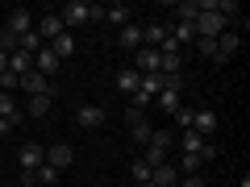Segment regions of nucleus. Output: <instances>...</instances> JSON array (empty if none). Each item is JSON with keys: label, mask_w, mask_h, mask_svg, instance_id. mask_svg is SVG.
Masks as SVG:
<instances>
[{"label": "nucleus", "mask_w": 250, "mask_h": 187, "mask_svg": "<svg viewBox=\"0 0 250 187\" xmlns=\"http://www.w3.org/2000/svg\"><path fill=\"white\" fill-rule=\"evenodd\" d=\"M138 75H154L159 71V50L154 46H138V67H134Z\"/></svg>", "instance_id": "f8f14e48"}, {"label": "nucleus", "mask_w": 250, "mask_h": 187, "mask_svg": "<svg viewBox=\"0 0 250 187\" xmlns=\"http://www.w3.org/2000/svg\"><path fill=\"white\" fill-rule=\"evenodd\" d=\"M217 50H221V62L233 58V54L242 50V34H238V29H225V34L217 37Z\"/></svg>", "instance_id": "ddd939ff"}, {"label": "nucleus", "mask_w": 250, "mask_h": 187, "mask_svg": "<svg viewBox=\"0 0 250 187\" xmlns=\"http://www.w3.org/2000/svg\"><path fill=\"white\" fill-rule=\"evenodd\" d=\"M42 46H46V42H42V37L34 34V29H29L25 37H17V50H25V54H38V50H42Z\"/></svg>", "instance_id": "cd10ccee"}, {"label": "nucleus", "mask_w": 250, "mask_h": 187, "mask_svg": "<svg viewBox=\"0 0 250 187\" xmlns=\"http://www.w3.org/2000/svg\"><path fill=\"white\" fill-rule=\"evenodd\" d=\"M134 187H154V183H134Z\"/></svg>", "instance_id": "e433bc0d"}, {"label": "nucleus", "mask_w": 250, "mask_h": 187, "mask_svg": "<svg viewBox=\"0 0 250 187\" xmlns=\"http://www.w3.org/2000/svg\"><path fill=\"white\" fill-rule=\"evenodd\" d=\"M59 17H62V29H71V25H88V21H92V4H83V0H71V4H67Z\"/></svg>", "instance_id": "7ed1b4c3"}, {"label": "nucleus", "mask_w": 250, "mask_h": 187, "mask_svg": "<svg viewBox=\"0 0 250 187\" xmlns=\"http://www.w3.org/2000/svg\"><path fill=\"white\" fill-rule=\"evenodd\" d=\"M34 34L42 37L46 46H50L54 37H59V34H67V29H62V17H59V13H46L42 21H34Z\"/></svg>", "instance_id": "423d86ee"}, {"label": "nucleus", "mask_w": 250, "mask_h": 187, "mask_svg": "<svg viewBox=\"0 0 250 187\" xmlns=\"http://www.w3.org/2000/svg\"><path fill=\"white\" fill-rule=\"evenodd\" d=\"M104 21L108 25H129V4H104Z\"/></svg>", "instance_id": "aec40b11"}, {"label": "nucleus", "mask_w": 250, "mask_h": 187, "mask_svg": "<svg viewBox=\"0 0 250 187\" xmlns=\"http://www.w3.org/2000/svg\"><path fill=\"white\" fill-rule=\"evenodd\" d=\"M150 183H154V187H175V183H179L175 162H163V167H154V170H150Z\"/></svg>", "instance_id": "4468645a"}, {"label": "nucleus", "mask_w": 250, "mask_h": 187, "mask_svg": "<svg viewBox=\"0 0 250 187\" xmlns=\"http://www.w3.org/2000/svg\"><path fill=\"white\" fill-rule=\"evenodd\" d=\"M117 46L138 50V46H142V25H134V21H129V25H121V29H117Z\"/></svg>", "instance_id": "2eb2a0df"}, {"label": "nucleus", "mask_w": 250, "mask_h": 187, "mask_svg": "<svg viewBox=\"0 0 250 187\" xmlns=\"http://www.w3.org/2000/svg\"><path fill=\"white\" fill-rule=\"evenodd\" d=\"M17 88H21V79H17V75L9 71V67H4V71H0V92H4V96H13Z\"/></svg>", "instance_id": "7c9ffc66"}, {"label": "nucleus", "mask_w": 250, "mask_h": 187, "mask_svg": "<svg viewBox=\"0 0 250 187\" xmlns=\"http://www.w3.org/2000/svg\"><path fill=\"white\" fill-rule=\"evenodd\" d=\"M196 4H200V17L192 21V25H196V37H213V42H217V37H221L225 29H229V25H225V21L217 17L213 0H196Z\"/></svg>", "instance_id": "f257e3e1"}, {"label": "nucleus", "mask_w": 250, "mask_h": 187, "mask_svg": "<svg viewBox=\"0 0 250 187\" xmlns=\"http://www.w3.org/2000/svg\"><path fill=\"white\" fill-rule=\"evenodd\" d=\"M29 29H34V13H29V9H13V13H9V25H4V34L25 37Z\"/></svg>", "instance_id": "6e6552de"}, {"label": "nucleus", "mask_w": 250, "mask_h": 187, "mask_svg": "<svg viewBox=\"0 0 250 187\" xmlns=\"http://www.w3.org/2000/svg\"><path fill=\"white\" fill-rule=\"evenodd\" d=\"M125 121H129V129H134V137H138V142H150V133H154V125L150 121H146V112H138V108H129V112H125Z\"/></svg>", "instance_id": "1a4fd4ad"}, {"label": "nucleus", "mask_w": 250, "mask_h": 187, "mask_svg": "<svg viewBox=\"0 0 250 187\" xmlns=\"http://www.w3.org/2000/svg\"><path fill=\"white\" fill-rule=\"evenodd\" d=\"M134 183H150V167H146L142 158L134 162Z\"/></svg>", "instance_id": "473e14b6"}, {"label": "nucleus", "mask_w": 250, "mask_h": 187, "mask_svg": "<svg viewBox=\"0 0 250 187\" xmlns=\"http://www.w3.org/2000/svg\"><path fill=\"white\" fill-rule=\"evenodd\" d=\"M175 146H179V154H196L200 162H208V158H213V154H217L213 146H208V137H200L196 129H184V133H179V142H175Z\"/></svg>", "instance_id": "f03ea898"}, {"label": "nucleus", "mask_w": 250, "mask_h": 187, "mask_svg": "<svg viewBox=\"0 0 250 187\" xmlns=\"http://www.w3.org/2000/svg\"><path fill=\"white\" fill-rule=\"evenodd\" d=\"M192 46H196V50L205 54L208 62H221V50H217V42H213V37H196V42H192Z\"/></svg>", "instance_id": "393cba45"}, {"label": "nucleus", "mask_w": 250, "mask_h": 187, "mask_svg": "<svg viewBox=\"0 0 250 187\" xmlns=\"http://www.w3.org/2000/svg\"><path fill=\"white\" fill-rule=\"evenodd\" d=\"M192 116H196V108H175V121L184 125V129H192Z\"/></svg>", "instance_id": "72a5a7b5"}, {"label": "nucleus", "mask_w": 250, "mask_h": 187, "mask_svg": "<svg viewBox=\"0 0 250 187\" xmlns=\"http://www.w3.org/2000/svg\"><path fill=\"white\" fill-rule=\"evenodd\" d=\"M25 112H29V116H46V112H50V96H29Z\"/></svg>", "instance_id": "c85d7f7f"}, {"label": "nucleus", "mask_w": 250, "mask_h": 187, "mask_svg": "<svg viewBox=\"0 0 250 187\" xmlns=\"http://www.w3.org/2000/svg\"><path fill=\"white\" fill-rule=\"evenodd\" d=\"M200 167H205V162H200L196 154H179V167L175 170H179V175H200Z\"/></svg>", "instance_id": "bb28decb"}, {"label": "nucleus", "mask_w": 250, "mask_h": 187, "mask_svg": "<svg viewBox=\"0 0 250 187\" xmlns=\"http://www.w3.org/2000/svg\"><path fill=\"white\" fill-rule=\"evenodd\" d=\"M117 88H121L125 96H134V92L142 88V75H138L134 67H125V71H117Z\"/></svg>", "instance_id": "dca6fc26"}, {"label": "nucleus", "mask_w": 250, "mask_h": 187, "mask_svg": "<svg viewBox=\"0 0 250 187\" xmlns=\"http://www.w3.org/2000/svg\"><path fill=\"white\" fill-rule=\"evenodd\" d=\"M4 67H9V54H4V50H0V71H4Z\"/></svg>", "instance_id": "c9c22d12"}, {"label": "nucleus", "mask_w": 250, "mask_h": 187, "mask_svg": "<svg viewBox=\"0 0 250 187\" xmlns=\"http://www.w3.org/2000/svg\"><path fill=\"white\" fill-rule=\"evenodd\" d=\"M17 158H21V170H29V175H34V170L46 162V146H38V142H25Z\"/></svg>", "instance_id": "0eeeda50"}, {"label": "nucleus", "mask_w": 250, "mask_h": 187, "mask_svg": "<svg viewBox=\"0 0 250 187\" xmlns=\"http://www.w3.org/2000/svg\"><path fill=\"white\" fill-rule=\"evenodd\" d=\"M0 121L21 125V108H17V100H13V96H4V92H0Z\"/></svg>", "instance_id": "5701e85b"}, {"label": "nucleus", "mask_w": 250, "mask_h": 187, "mask_svg": "<svg viewBox=\"0 0 250 187\" xmlns=\"http://www.w3.org/2000/svg\"><path fill=\"white\" fill-rule=\"evenodd\" d=\"M192 129H196L200 137H208V133L217 129V116H213V112H196V116H192Z\"/></svg>", "instance_id": "b1692460"}, {"label": "nucleus", "mask_w": 250, "mask_h": 187, "mask_svg": "<svg viewBox=\"0 0 250 187\" xmlns=\"http://www.w3.org/2000/svg\"><path fill=\"white\" fill-rule=\"evenodd\" d=\"M50 50H54V58H59V62H67V58L75 54V37H71V34H59V37L50 42Z\"/></svg>", "instance_id": "a211bd4d"}, {"label": "nucleus", "mask_w": 250, "mask_h": 187, "mask_svg": "<svg viewBox=\"0 0 250 187\" xmlns=\"http://www.w3.org/2000/svg\"><path fill=\"white\" fill-rule=\"evenodd\" d=\"M163 42H167V25H163V21H154V25L142 29V46H154V50H159Z\"/></svg>", "instance_id": "6ab92c4d"}, {"label": "nucleus", "mask_w": 250, "mask_h": 187, "mask_svg": "<svg viewBox=\"0 0 250 187\" xmlns=\"http://www.w3.org/2000/svg\"><path fill=\"white\" fill-rule=\"evenodd\" d=\"M9 71L17 75V79H21L25 71H34V54H25V50H13V54H9Z\"/></svg>", "instance_id": "f3484780"}, {"label": "nucleus", "mask_w": 250, "mask_h": 187, "mask_svg": "<svg viewBox=\"0 0 250 187\" xmlns=\"http://www.w3.org/2000/svg\"><path fill=\"white\" fill-rule=\"evenodd\" d=\"M75 162V150L67 142H54V146H46V167H54V170H67Z\"/></svg>", "instance_id": "20e7f679"}, {"label": "nucleus", "mask_w": 250, "mask_h": 187, "mask_svg": "<svg viewBox=\"0 0 250 187\" xmlns=\"http://www.w3.org/2000/svg\"><path fill=\"white\" fill-rule=\"evenodd\" d=\"M159 104L167 108V112H175V108H179V88H163L159 92Z\"/></svg>", "instance_id": "c756f323"}, {"label": "nucleus", "mask_w": 250, "mask_h": 187, "mask_svg": "<svg viewBox=\"0 0 250 187\" xmlns=\"http://www.w3.org/2000/svg\"><path fill=\"white\" fill-rule=\"evenodd\" d=\"M59 175H62V170H54V167H46V162H42V167L34 170V183L38 187H50V183H59Z\"/></svg>", "instance_id": "a878e982"}, {"label": "nucleus", "mask_w": 250, "mask_h": 187, "mask_svg": "<svg viewBox=\"0 0 250 187\" xmlns=\"http://www.w3.org/2000/svg\"><path fill=\"white\" fill-rule=\"evenodd\" d=\"M142 162H146V167L154 170V167H163V162H171V158H167L163 150H154V146H146V158H142Z\"/></svg>", "instance_id": "2f4dec72"}, {"label": "nucleus", "mask_w": 250, "mask_h": 187, "mask_svg": "<svg viewBox=\"0 0 250 187\" xmlns=\"http://www.w3.org/2000/svg\"><path fill=\"white\" fill-rule=\"evenodd\" d=\"M21 88H25L29 96H54L50 79H42V75H38V71H25V75H21Z\"/></svg>", "instance_id": "9b49d317"}, {"label": "nucleus", "mask_w": 250, "mask_h": 187, "mask_svg": "<svg viewBox=\"0 0 250 187\" xmlns=\"http://www.w3.org/2000/svg\"><path fill=\"white\" fill-rule=\"evenodd\" d=\"M34 71L42 75V79H54V75L62 71V62L54 58V50H50V46H42V50L34 54Z\"/></svg>", "instance_id": "39448f33"}, {"label": "nucleus", "mask_w": 250, "mask_h": 187, "mask_svg": "<svg viewBox=\"0 0 250 187\" xmlns=\"http://www.w3.org/2000/svg\"><path fill=\"white\" fill-rule=\"evenodd\" d=\"M146 146H154V150H163V154L171 158V146H175V133H171V129H154Z\"/></svg>", "instance_id": "412c9836"}, {"label": "nucleus", "mask_w": 250, "mask_h": 187, "mask_svg": "<svg viewBox=\"0 0 250 187\" xmlns=\"http://www.w3.org/2000/svg\"><path fill=\"white\" fill-rule=\"evenodd\" d=\"M179 187H205V179H200V175H188V179H184Z\"/></svg>", "instance_id": "f704fd0d"}, {"label": "nucleus", "mask_w": 250, "mask_h": 187, "mask_svg": "<svg viewBox=\"0 0 250 187\" xmlns=\"http://www.w3.org/2000/svg\"><path fill=\"white\" fill-rule=\"evenodd\" d=\"M196 17H200V4H196V0H179V4H175V21H184V25H192Z\"/></svg>", "instance_id": "4be33fe9"}, {"label": "nucleus", "mask_w": 250, "mask_h": 187, "mask_svg": "<svg viewBox=\"0 0 250 187\" xmlns=\"http://www.w3.org/2000/svg\"><path fill=\"white\" fill-rule=\"evenodd\" d=\"M125 187H134V183H125Z\"/></svg>", "instance_id": "4c0bfd02"}, {"label": "nucleus", "mask_w": 250, "mask_h": 187, "mask_svg": "<svg viewBox=\"0 0 250 187\" xmlns=\"http://www.w3.org/2000/svg\"><path fill=\"white\" fill-rule=\"evenodd\" d=\"M75 121H80L83 129H100V125H104V108L100 104H80L75 108Z\"/></svg>", "instance_id": "9d476101"}]
</instances>
